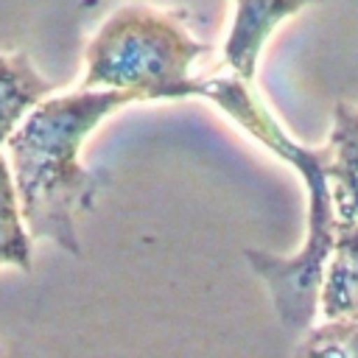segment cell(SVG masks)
Returning a JSON list of instances; mask_svg holds the SVG:
<instances>
[{"mask_svg":"<svg viewBox=\"0 0 358 358\" xmlns=\"http://www.w3.org/2000/svg\"><path fill=\"white\" fill-rule=\"evenodd\" d=\"M3 266L28 274L34 268V235L22 218L8 157L0 151V268Z\"/></svg>","mask_w":358,"mask_h":358,"instance_id":"8","label":"cell"},{"mask_svg":"<svg viewBox=\"0 0 358 358\" xmlns=\"http://www.w3.org/2000/svg\"><path fill=\"white\" fill-rule=\"evenodd\" d=\"M299 355H338L358 358V316L322 319L308 327L296 344Z\"/></svg>","mask_w":358,"mask_h":358,"instance_id":"9","label":"cell"},{"mask_svg":"<svg viewBox=\"0 0 358 358\" xmlns=\"http://www.w3.org/2000/svg\"><path fill=\"white\" fill-rule=\"evenodd\" d=\"M330 148V187L336 215L358 221V106L338 101L333 109Z\"/></svg>","mask_w":358,"mask_h":358,"instance_id":"7","label":"cell"},{"mask_svg":"<svg viewBox=\"0 0 358 358\" xmlns=\"http://www.w3.org/2000/svg\"><path fill=\"white\" fill-rule=\"evenodd\" d=\"M322 0H232V22L221 45L224 67L241 81L252 84L257 62L271 34L294 14Z\"/></svg>","mask_w":358,"mask_h":358,"instance_id":"4","label":"cell"},{"mask_svg":"<svg viewBox=\"0 0 358 358\" xmlns=\"http://www.w3.org/2000/svg\"><path fill=\"white\" fill-rule=\"evenodd\" d=\"M319 316H358V221L347 215H336L333 249L319 288Z\"/></svg>","mask_w":358,"mask_h":358,"instance_id":"5","label":"cell"},{"mask_svg":"<svg viewBox=\"0 0 358 358\" xmlns=\"http://www.w3.org/2000/svg\"><path fill=\"white\" fill-rule=\"evenodd\" d=\"M196 98L213 101L227 117L246 129L260 145L291 165L308 187V235L299 252L271 255L263 249H243L252 271L266 282L271 308L285 330L302 336L319 319V288L324 263L336 235V204L330 187V148L296 143L266 103L252 92V84L238 76H199Z\"/></svg>","mask_w":358,"mask_h":358,"instance_id":"2","label":"cell"},{"mask_svg":"<svg viewBox=\"0 0 358 358\" xmlns=\"http://www.w3.org/2000/svg\"><path fill=\"white\" fill-rule=\"evenodd\" d=\"M210 45L196 39L179 8L126 3L92 34L84 50L81 87L120 90L137 101L196 98V62Z\"/></svg>","mask_w":358,"mask_h":358,"instance_id":"3","label":"cell"},{"mask_svg":"<svg viewBox=\"0 0 358 358\" xmlns=\"http://www.w3.org/2000/svg\"><path fill=\"white\" fill-rule=\"evenodd\" d=\"M6 352H8V347H6L3 341H0V355H6Z\"/></svg>","mask_w":358,"mask_h":358,"instance_id":"10","label":"cell"},{"mask_svg":"<svg viewBox=\"0 0 358 358\" xmlns=\"http://www.w3.org/2000/svg\"><path fill=\"white\" fill-rule=\"evenodd\" d=\"M129 103H137V95L78 84L70 92H50L11 131L3 148L34 241L81 255L76 224L103 187V176L84 168L81 148L106 117Z\"/></svg>","mask_w":358,"mask_h":358,"instance_id":"1","label":"cell"},{"mask_svg":"<svg viewBox=\"0 0 358 358\" xmlns=\"http://www.w3.org/2000/svg\"><path fill=\"white\" fill-rule=\"evenodd\" d=\"M53 81H48L28 53L22 50H0V148L11 137V131L25 120V115L53 92Z\"/></svg>","mask_w":358,"mask_h":358,"instance_id":"6","label":"cell"}]
</instances>
